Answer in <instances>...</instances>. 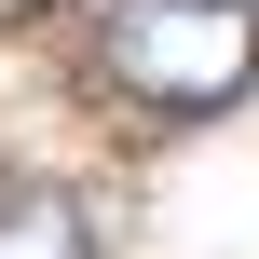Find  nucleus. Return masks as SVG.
<instances>
[{
  "label": "nucleus",
  "instance_id": "obj_1",
  "mask_svg": "<svg viewBox=\"0 0 259 259\" xmlns=\"http://www.w3.org/2000/svg\"><path fill=\"white\" fill-rule=\"evenodd\" d=\"M96 82L137 109H232L259 82V0H96Z\"/></svg>",
  "mask_w": 259,
  "mask_h": 259
},
{
  "label": "nucleus",
  "instance_id": "obj_2",
  "mask_svg": "<svg viewBox=\"0 0 259 259\" xmlns=\"http://www.w3.org/2000/svg\"><path fill=\"white\" fill-rule=\"evenodd\" d=\"M0 259H96L82 191H55V178H0Z\"/></svg>",
  "mask_w": 259,
  "mask_h": 259
}]
</instances>
